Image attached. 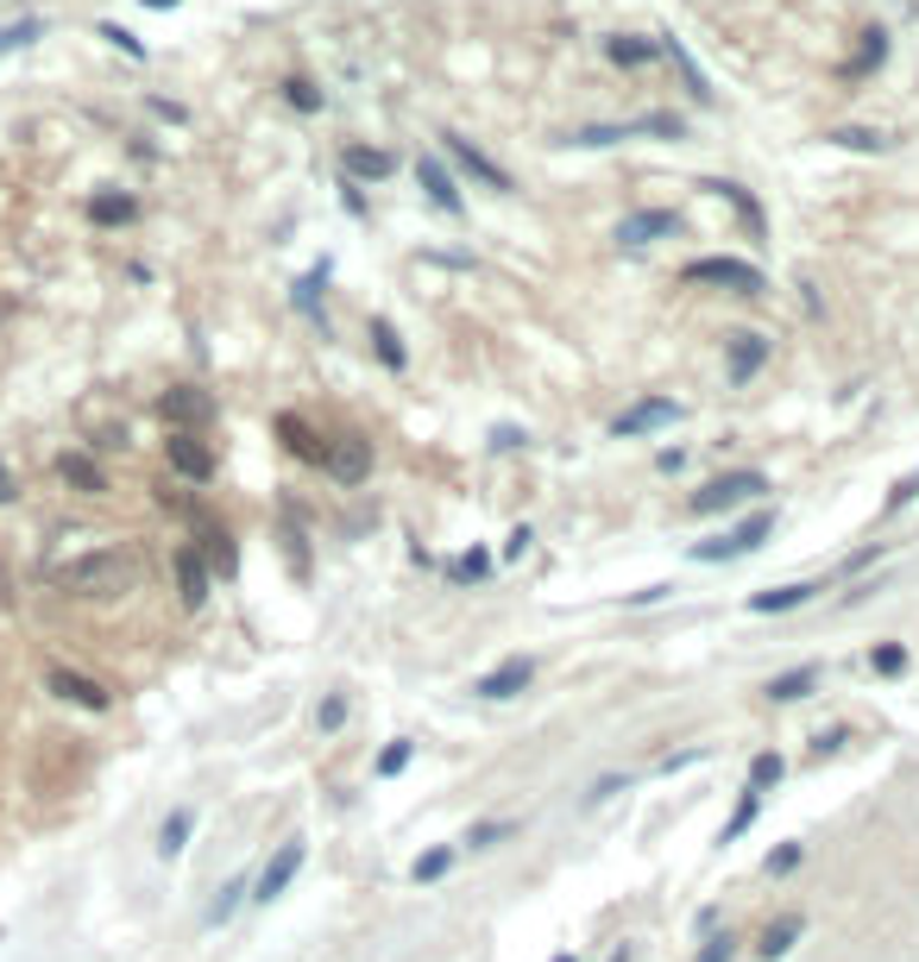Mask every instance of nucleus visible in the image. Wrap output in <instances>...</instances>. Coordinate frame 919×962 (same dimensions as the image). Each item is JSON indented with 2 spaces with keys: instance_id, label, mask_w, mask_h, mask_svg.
I'll return each mask as SVG.
<instances>
[{
  "instance_id": "nucleus-45",
  "label": "nucleus",
  "mask_w": 919,
  "mask_h": 962,
  "mask_svg": "<svg viewBox=\"0 0 919 962\" xmlns=\"http://www.w3.org/2000/svg\"><path fill=\"white\" fill-rule=\"evenodd\" d=\"M919 498V472H907V479L888 484V498H881V516H895V510H907V503Z\"/></svg>"
},
{
  "instance_id": "nucleus-25",
  "label": "nucleus",
  "mask_w": 919,
  "mask_h": 962,
  "mask_svg": "<svg viewBox=\"0 0 919 962\" xmlns=\"http://www.w3.org/2000/svg\"><path fill=\"white\" fill-rule=\"evenodd\" d=\"M782 780H787V755L775 749V743L749 755V774H744V787H749V792H763V799H768V792L782 787Z\"/></svg>"
},
{
  "instance_id": "nucleus-34",
  "label": "nucleus",
  "mask_w": 919,
  "mask_h": 962,
  "mask_svg": "<svg viewBox=\"0 0 919 962\" xmlns=\"http://www.w3.org/2000/svg\"><path fill=\"white\" fill-rule=\"evenodd\" d=\"M749 950V938H737L731 924L724 931H712V938H700V950H693V962H737Z\"/></svg>"
},
{
  "instance_id": "nucleus-22",
  "label": "nucleus",
  "mask_w": 919,
  "mask_h": 962,
  "mask_svg": "<svg viewBox=\"0 0 919 962\" xmlns=\"http://www.w3.org/2000/svg\"><path fill=\"white\" fill-rule=\"evenodd\" d=\"M272 428H277V441L290 447V453H296L303 465H321V460H328V441H321V434H315V428L303 422V416H277Z\"/></svg>"
},
{
  "instance_id": "nucleus-1",
  "label": "nucleus",
  "mask_w": 919,
  "mask_h": 962,
  "mask_svg": "<svg viewBox=\"0 0 919 962\" xmlns=\"http://www.w3.org/2000/svg\"><path fill=\"white\" fill-rule=\"evenodd\" d=\"M63 597H89V604H108V597H126L139 585V560L126 547H95V554L58 566Z\"/></svg>"
},
{
  "instance_id": "nucleus-58",
  "label": "nucleus",
  "mask_w": 919,
  "mask_h": 962,
  "mask_svg": "<svg viewBox=\"0 0 919 962\" xmlns=\"http://www.w3.org/2000/svg\"><path fill=\"white\" fill-rule=\"evenodd\" d=\"M145 7H157V13H164V7H176V0H145Z\"/></svg>"
},
{
  "instance_id": "nucleus-26",
  "label": "nucleus",
  "mask_w": 919,
  "mask_h": 962,
  "mask_svg": "<svg viewBox=\"0 0 919 962\" xmlns=\"http://www.w3.org/2000/svg\"><path fill=\"white\" fill-rule=\"evenodd\" d=\"M491 566H498V554L472 541V547H460V554L448 560V585H486V579H491Z\"/></svg>"
},
{
  "instance_id": "nucleus-12",
  "label": "nucleus",
  "mask_w": 919,
  "mask_h": 962,
  "mask_svg": "<svg viewBox=\"0 0 919 962\" xmlns=\"http://www.w3.org/2000/svg\"><path fill=\"white\" fill-rule=\"evenodd\" d=\"M441 152H448L453 164H460V171L472 176V183H486L491 195H510V190H517V183H510V171H504V164H491V157L479 152V145H472L467 133H441Z\"/></svg>"
},
{
  "instance_id": "nucleus-33",
  "label": "nucleus",
  "mask_w": 919,
  "mask_h": 962,
  "mask_svg": "<svg viewBox=\"0 0 919 962\" xmlns=\"http://www.w3.org/2000/svg\"><path fill=\"white\" fill-rule=\"evenodd\" d=\"M800 862H806V837H782V843L763 856V874L768 881H787V874H800Z\"/></svg>"
},
{
  "instance_id": "nucleus-6",
  "label": "nucleus",
  "mask_w": 919,
  "mask_h": 962,
  "mask_svg": "<svg viewBox=\"0 0 919 962\" xmlns=\"http://www.w3.org/2000/svg\"><path fill=\"white\" fill-rule=\"evenodd\" d=\"M529 686H535V655H504V661H491L486 674H472V698L479 705H510Z\"/></svg>"
},
{
  "instance_id": "nucleus-5",
  "label": "nucleus",
  "mask_w": 919,
  "mask_h": 962,
  "mask_svg": "<svg viewBox=\"0 0 919 962\" xmlns=\"http://www.w3.org/2000/svg\"><path fill=\"white\" fill-rule=\"evenodd\" d=\"M681 284H712V289H731V296H763L768 277H763V265L718 252V258H693V265L681 270Z\"/></svg>"
},
{
  "instance_id": "nucleus-35",
  "label": "nucleus",
  "mask_w": 919,
  "mask_h": 962,
  "mask_svg": "<svg viewBox=\"0 0 919 962\" xmlns=\"http://www.w3.org/2000/svg\"><path fill=\"white\" fill-rule=\"evenodd\" d=\"M347 717H353V698L347 693H321V705H315V730H321V736H340V730H347Z\"/></svg>"
},
{
  "instance_id": "nucleus-42",
  "label": "nucleus",
  "mask_w": 919,
  "mask_h": 962,
  "mask_svg": "<svg viewBox=\"0 0 919 962\" xmlns=\"http://www.w3.org/2000/svg\"><path fill=\"white\" fill-rule=\"evenodd\" d=\"M700 761H712V743H693V749H674V755H662V761H655V774H662V780H674V774L700 768Z\"/></svg>"
},
{
  "instance_id": "nucleus-36",
  "label": "nucleus",
  "mask_w": 919,
  "mask_h": 962,
  "mask_svg": "<svg viewBox=\"0 0 919 962\" xmlns=\"http://www.w3.org/2000/svg\"><path fill=\"white\" fill-rule=\"evenodd\" d=\"M89 214H95V227H126V221L139 214V202H133V195H95Z\"/></svg>"
},
{
  "instance_id": "nucleus-9",
  "label": "nucleus",
  "mask_w": 919,
  "mask_h": 962,
  "mask_svg": "<svg viewBox=\"0 0 919 962\" xmlns=\"http://www.w3.org/2000/svg\"><path fill=\"white\" fill-rule=\"evenodd\" d=\"M164 460H171L176 479H190V484H208L215 479V447L202 441L196 428H171V441H164Z\"/></svg>"
},
{
  "instance_id": "nucleus-28",
  "label": "nucleus",
  "mask_w": 919,
  "mask_h": 962,
  "mask_svg": "<svg viewBox=\"0 0 919 962\" xmlns=\"http://www.w3.org/2000/svg\"><path fill=\"white\" fill-rule=\"evenodd\" d=\"M453 862H460V849H453V843H429V849H422V856L410 862V881H416V887L448 881V874H453Z\"/></svg>"
},
{
  "instance_id": "nucleus-30",
  "label": "nucleus",
  "mask_w": 919,
  "mask_h": 962,
  "mask_svg": "<svg viewBox=\"0 0 919 962\" xmlns=\"http://www.w3.org/2000/svg\"><path fill=\"white\" fill-rule=\"evenodd\" d=\"M416 755H422V743H416V736H391V743L378 749V761H372V780H397V774H410Z\"/></svg>"
},
{
  "instance_id": "nucleus-44",
  "label": "nucleus",
  "mask_w": 919,
  "mask_h": 962,
  "mask_svg": "<svg viewBox=\"0 0 919 962\" xmlns=\"http://www.w3.org/2000/svg\"><path fill=\"white\" fill-rule=\"evenodd\" d=\"M831 145H850V152H881L888 139L869 133V126H838V133H831Z\"/></svg>"
},
{
  "instance_id": "nucleus-24",
  "label": "nucleus",
  "mask_w": 919,
  "mask_h": 962,
  "mask_svg": "<svg viewBox=\"0 0 919 962\" xmlns=\"http://www.w3.org/2000/svg\"><path fill=\"white\" fill-rule=\"evenodd\" d=\"M58 479L70 484V491H82V498H101V491H108V472H101L89 453H58Z\"/></svg>"
},
{
  "instance_id": "nucleus-37",
  "label": "nucleus",
  "mask_w": 919,
  "mask_h": 962,
  "mask_svg": "<svg viewBox=\"0 0 919 962\" xmlns=\"http://www.w3.org/2000/svg\"><path fill=\"white\" fill-rule=\"evenodd\" d=\"M705 190H712V195H724V202H731V208L744 214V227L756 233V239H763V208H756V202H749V190H744V183H705Z\"/></svg>"
},
{
  "instance_id": "nucleus-57",
  "label": "nucleus",
  "mask_w": 919,
  "mask_h": 962,
  "mask_svg": "<svg viewBox=\"0 0 919 962\" xmlns=\"http://www.w3.org/2000/svg\"><path fill=\"white\" fill-rule=\"evenodd\" d=\"M548 962H580V950H554V956H548Z\"/></svg>"
},
{
  "instance_id": "nucleus-54",
  "label": "nucleus",
  "mask_w": 919,
  "mask_h": 962,
  "mask_svg": "<svg viewBox=\"0 0 919 962\" xmlns=\"http://www.w3.org/2000/svg\"><path fill=\"white\" fill-rule=\"evenodd\" d=\"M718 931V905H700V919H693V938H712Z\"/></svg>"
},
{
  "instance_id": "nucleus-55",
  "label": "nucleus",
  "mask_w": 919,
  "mask_h": 962,
  "mask_svg": "<svg viewBox=\"0 0 919 962\" xmlns=\"http://www.w3.org/2000/svg\"><path fill=\"white\" fill-rule=\"evenodd\" d=\"M13 491H20V484H13V472H7V460H0V503H13Z\"/></svg>"
},
{
  "instance_id": "nucleus-10",
  "label": "nucleus",
  "mask_w": 919,
  "mask_h": 962,
  "mask_svg": "<svg viewBox=\"0 0 919 962\" xmlns=\"http://www.w3.org/2000/svg\"><path fill=\"white\" fill-rule=\"evenodd\" d=\"M768 359H775V340H768V334H731V340H724V385L744 390Z\"/></svg>"
},
{
  "instance_id": "nucleus-14",
  "label": "nucleus",
  "mask_w": 919,
  "mask_h": 962,
  "mask_svg": "<svg viewBox=\"0 0 919 962\" xmlns=\"http://www.w3.org/2000/svg\"><path fill=\"white\" fill-rule=\"evenodd\" d=\"M800 938H806V912H775V919L749 938V956L756 962H787L794 950H800Z\"/></svg>"
},
{
  "instance_id": "nucleus-20",
  "label": "nucleus",
  "mask_w": 919,
  "mask_h": 962,
  "mask_svg": "<svg viewBox=\"0 0 919 962\" xmlns=\"http://www.w3.org/2000/svg\"><path fill=\"white\" fill-rule=\"evenodd\" d=\"M253 900V874H234V881H221V893L208 900V912H202V931H227V924L239 919V905Z\"/></svg>"
},
{
  "instance_id": "nucleus-8",
  "label": "nucleus",
  "mask_w": 919,
  "mask_h": 962,
  "mask_svg": "<svg viewBox=\"0 0 919 962\" xmlns=\"http://www.w3.org/2000/svg\"><path fill=\"white\" fill-rule=\"evenodd\" d=\"M686 416V403H674V397H636V403L611 422V434L617 441H643V434H662V428H674Z\"/></svg>"
},
{
  "instance_id": "nucleus-56",
  "label": "nucleus",
  "mask_w": 919,
  "mask_h": 962,
  "mask_svg": "<svg viewBox=\"0 0 919 962\" xmlns=\"http://www.w3.org/2000/svg\"><path fill=\"white\" fill-rule=\"evenodd\" d=\"M605 962H636V943H611V956Z\"/></svg>"
},
{
  "instance_id": "nucleus-19",
  "label": "nucleus",
  "mask_w": 919,
  "mask_h": 962,
  "mask_svg": "<svg viewBox=\"0 0 919 962\" xmlns=\"http://www.w3.org/2000/svg\"><path fill=\"white\" fill-rule=\"evenodd\" d=\"M208 560V573L215 579H234L239 573V547H234V529H221V522H196V535H190Z\"/></svg>"
},
{
  "instance_id": "nucleus-43",
  "label": "nucleus",
  "mask_w": 919,
  "mask_h": 962,
  "mask_svg": "<svg viewBox=\"0 0 919 962\" xmlns=\"http://www.w3.org/2000/svg\"><path fill=\"white\" fill-rule=\"evenodd\" d=\"M32 39H44V20H13V25H0V58L25 51Z\"/></svg>"
},
{
  "instance_id": "nucleus-41",
  "label": "nucleus",
  "mask_w": 919,
  "mask_h": 962,
  "mask_svg": "<svg viewBox=\"0 0 919 962\" xmlns=\"http://www.w3.org/2000/svg\"><path fill=\"white\" fill-rule=\"evenodd\" d=\"M164 416L190 428V422H202V416H208V397H196V390H171V397H164Z\"/></svg>"
},
{
  "instance_id": "nucleus-46",
  "label": "nucleus",
  "mask_w": 919,
  "mask_h": 962,
  "mask_svg": "<svg viewBox=\"0 0 919 962\" xmlns=\"http://www.w3.org/2000/svg\"><path fill=\"white\" fill-rule=\"evenodd\" d=\"M284 101H290L296 114H315V108H321V89H315V82H303V76H296V82H284Z\"/></svg>"
},
{
  "instance_id": "nucleus-29",
  "label": "nucleus",
  "mask_w": 919,
  "mask_h": 962,
  "mask_svg": "<svg viewBox=\"0 0 919 962\" xmlns=\"http://www.w3.org/2000/svg\"><path fill=\"white\" fill-rule=\"evenodd\" d=\"M756 818H763V792H737V811L724 818V830H718V849H731V843H744L749 830H756Z\"/></svg>"
},
{
  "instance_id": "nucleus-49",
  "label": "nucleus",
  "mask_w": 919,
  "mask_h": 962,
  "mask_svg": "<svg viewBox=\"0 0 919 962\" xmlns=\"http://www.w3.org/2000/svg\"><path fill=\"white\" fill-rule=\"evenodd\" d=\"M491 447H498V453H517V447H529V428L498 422V428H491Z\"/></svg>"
},
{
  "instance_id": "nucleus-21",
  "label": "nucleus",
  "mask_w": 919,
  "mask_h": 962,
  "mask_svg": "<svg viewBox=\"0 0 919 962\" xmlns=\"http://www.w3.org/2000/svg\"><path fill=\"white\" fill-rule=\"evenodd\" d=\"M190 837H196V806H171L164 811V825H157V862H176L183 849H190Z\"/></svg>"
},
{
  "instance_id": "nucleus-40",
  "label": "nucleus",
  "mask_w": 919,
  "mask_h": 962,
  "mask_svg": "<svg viewBox=\"0 0 919 962\" xmlns=\"http://www.w3.org/2000/svg\"><path fill=\"white\" fill-rule=\"evenodd\" d=\"M617 139H636V126H580V133H568V145H580V152H605V145H617Z\"/></svg>"
},
{
  "instance_id": "nucleus-53",
  "label": "nucleus",
  "mask_w": 919,
  "mask_h": 962,
  "mask_svg": "<svg viewBox=\"0 0 919 962\" xmlns=\"http://www.w3.org/2000/svg\"><path fill=\"white\" fill-rule=\"evenodd\" d=\"M101 39H114L120 51H126V58H145V44H139L133 32H120V25H101Z\"/></svg>"
},
{
  "instance_id": "nucleus-23",
  "label": "nucleus",
  "mask_w": 919,
  "mask_h": 962,
  "mask_svg": "<svg viewBox=\"0 0 919 962\" xmlns=\"http://www.w3.org/2000/svg\"><path fill=\"white\" fill-rule=\"evenodd\" d=\"M366 340H372V352H378V366H385V371H410V347H404V334H397L385 315L366 321Z\"/></svg>"
},
{
  "instance_id": "nucleus-51",
  "label": "nucleus",
  "mask_w": 919,
  "mask_h": 962,
  "mask_svg": "<svg viewBox=\"0 0 919 962\" xmlns=\"http://www.w3.org/2000/svg\"><path fill=\"white\" fill-rule=\"evenodd\" d=\"M813 743H819V761H825V755H838L844 743H850V724H831V730H819Z\"/></svg>"
},
{
  "instance_id": "nucleus-32",
  "label": "nucleus",
  "mask_w": 919,
  "mask_h": 962,
  "mask_svg": "<svg viewBox=\"0 0 919 962\" xmlns=\"http://www.w3.org/2000/svg\"><path fill=\"white\" fill-rule=\"evenodd\" d=\"M907 667H913V648H907V642H876V648H869V674L876 679H907Z\"/></svg>"
},
{
  "instance_id": "nucleus-4",
  "label": "nucleus",
  "mask_w": 919,
  "mask_h": 962,
  "mask_svg": "<svg viewBox=\"0 0 919 962\" xmlns=\"http://www.w3.org/2000/svg\"><path fill=\"white\" fill-rule=\"evenodd\" d=\"M303 862H309V837L290 830V837L265 856V868L253 874V905H277V900H284V893L296 887V874H303Z\"/></svg>"
},
{
  "instance_id": "nucleus-39",
  "label": "nucleus",
  "mask_w": 919,
  "mask_h": 962,
  "mask_svg": "<svg viewBox=\"0 0 919 962\" xmlns=\"http://www.w3.org/2000/svg\"><path fill=\"white\" fill-rule=\"evenodd\" d=\"M605 51H611V63H624V70H643V63L662 58V44H649V39H611Z\"/></svg>"
},
{
  "instance_id": "nucleus-3",
  "label": "nucleus",
  "mask_w": 919,
  "mask_h": 962,
  "mask_svg": "<svg viewBox=\"0 0 919 962\" xmlns=\"http://www.w3.org/2000/svg\"><path fill=\"white\" fill-rule=\"evenodd\" d=\"M763 491H775V479L768 472H756V465H731V472H718V479H705L693 498H686V516H731V510H744V503H763Z\"/></svg>"
},
{
  "instance_id": "nucleus-47",
  "label": "nucleus",
  "mask_w": 919,
  "mask_h": 962,
  "mask_svg": "<svg viewBox=\"0 0 919 962\" xmlns=\"http://www.w3.org/2000/svg\"><path fill=\"white\" fill-rule=\"evenodd\" d=\"M667 597H674V585L655 579V585H643V592H624V611H649V604H667Z\"/></svg>"
},
{
  "instance_id": "nucleus-16",
  "label": "nucleus",
  "mask_w": 919,
  "mask_h": 962,
  "mask_svg": "<svg viewBox=\"0 0 919 962\" xmlns=\"http://www.w3.org/2000/svg\"><path fill=\"white\" fill-rule=\"evenodd\" d=\"M667 233H681V214L674 208H636L617 221V246H655V239H667Z\"/></svg>"
},
{
  "instance_id": "nucleus-50",
  "label": "nucleus",
  "mask_w": 919,
  "mask_h": 962,
  "mask_svg": "<svg viewBox=\"0 0 919 962\" xmlns=\"http://www.w3.org/2000/svg\"><path fill=\"white\" fill-rule=\"evenodd\" d=\"M529 547H535V529H529V522H517V529L504 535V554H498V560H523Z\"/></svg>"
},
{
  "instance_id": "nucleus-31",
  "label": "nucleus",
  "mask_w": 919,
  "mask_h": 962,
  "mask_svg": "<svg viewBox=\"0 0 919 962\" xmlns=\"http://www.w3.org/2000/svg\"><path fill=\"white\" fill-rule=\"evenodd\" d=\"M347 171L359 176V183H385V176L397 171V157L378 152V145H347Z\"/></svg>"
},
{
  "instance_id": "nucleus-11",
  "label": "nucleus",
  "mask_w": 919,
  "mask_h": 962,
  "mask_svg": "<svg viewBox=\"0 0 919 962\" xmlns=\"http://www.w3.org/2000/svg\"><path fill=\"white\" fill-rule=\"evenodd\" d=\"M819 686H825V667H819V661H800V667H782V674L763 679V705L787 712V705H806Z\"/></svg>"
},
{
  "instance_id": "nucleus-2",
  "label": "nucleus",
  "mask_w": 919,
  "mask_h": 962,
  "mask_svg": "<svg viewBox=\"0 0 919 962\" xmlns=\"http://www.w3.org/2000/svg\"><path fill=\"white\" fill-rule=\"evenodd\" d=\"M775 522H782V516H775L768 503H756L749 516H737L731 529H718L712 541H693V547H686V560H693V566H731V560L763 554V541L775 535Z\"/></svg>"
},
{
  "instance_id": "nucleus-52",
  "label": "nucleus",
  "mask_w": 919,
  "mask_h": 962,
  "mask_svg": "<svg viewBox=\"0 0 919 962\" xmlns=\"http://www.w3.org/2000/svg\"><path fill=\"white\" fill-rule=\"evenodd\" d=\"M655 472L681 479V472H686V447H662V453H655Z\"/></svg>"
},
{
  "instance_id": "nucleus-38",
  "label": "nucleus",
  "mask_w": 919,
  "mask_h": 962,
  "mask_svg": "<svg viewBox=\"0 0 919 962\" xmlns=\"http://www.w3.org/2000/svg\"><path fill=\"white\" fill-rule=\"evenodd\" d=\"M630 787H636L630 774H599V780H592V787L580 792V811H599V806H611V799H617V792H630Z\"/></svg>"
},
{
  "instance_id": "nucleus-15",
  "label": "nucleus",
  "mask_w": 919,
  "mask_h": 962,
  "mask_svg": "<svg viewBox=\"0 0 919 962\" xmlns=\"http://www.w3.org/2000/svg\"><path fill=\"white\" fill-rule=\"evenodd\" d=\"M171 566H176V597H183V611H202L208 592H215V573H208L202 547H196V541H183V547L171 554Z\"/></svg>"
},
{
  "instance_id": "nucleus-48",
  "label": "nucleus",
  "mask_w": 919,
  "mask_h": 962,
  "mask_svg": "<svg viewBox=\"0 0 919 962\" xmlns=\"http://www.w3.org/2000/svg\"><path fill=\"white\" fill-rule=\"evenodd\" d=\"M881 554H888V541H869V547H857V554L844 560L838 573H844V579H857V573H862V566H876V560H881Z\"/></svg>"
},
{
  "instance_id": "nucleus-13",
  "label": "nucleus",
  "mask_w": 919,
  "mask_h": 962,
  "mask_svg": "<svg viewBox=\"0 0 919 962\" xmlns=\"http://www.w3.org/2000/svg\"><path fill=\"white\" fill-rule=\"evenodd\" d=\"M321 472H328L334 484H366L372 479V441L366 434H340V441H328V460H321Z\"/></svg>"
},
{
  "instance_id": "nucleus-27",
  "label": "nucleus",
  "mask_w": 919,
  "mask_h": 962,
  "mask_svg": "<svg viewBox=\"0 0 919 962\" xmlns=\"http://www.w3.org/2000/svg\"><path fill=\"white\" fill-rule=\"evenodd\" d=\"M416 183L429 190V202H435V208H441V214H460V208H467V202H460V190H453V176L441 171L435 157H422V164H416Z\"/></svg>"
},
{
  "instance_id": "nucleus-17",
  "label": "nucleus",
  "mask_w": 919,
  "mask_h": 962,
  "mask_svg": "<svg viewBox=\"0 0 919 962\" xmlns=\"http://www.w3.org/2000/svg\"><path fill=\"white\" fill-rule=\"evenodd\" d=\"M44 686H51L58 698H70V705H82V712H108V705H114V693H108L101 679L76 674V667H51V674H44Z\"/></svg>"
},
{
  "instance_id": "nucleus-18",
  "label": "nucleus",
  "mask_w": 919,
  "mask_h": 962,
  "mask_svg": "<svg viewBox=\"0 0 919 962\" xmlns=\"http://www.w3.org/2000/svg\"><path fill=\"white\" fill-rule=\"evenodd\" d=\"M523 837V818H472L467 830H460V856H491V849H504Z\"/></svg>"
},
{
  "instance_id": "nucleus-7",
  "label": "nucleus",
  "mask_w": 919,
  "mask_h": 962,
  "mask_svg": "<svg viewBox=\"0 0 919 962\" xmlns=\"http://www.w3.org/2000/svg\"><path fill=\"white\" fill-rule=\"evenodd\" d=\"M825 592H831V579H787V585H763V592H749L744 611L749 616H794V611H806V604H819Z\"/></svg>"
}]
</instances>
